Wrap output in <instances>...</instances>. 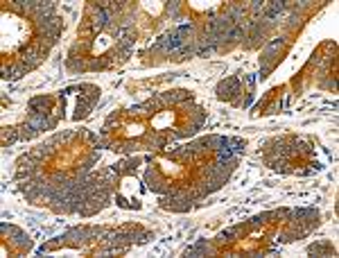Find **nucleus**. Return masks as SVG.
I'll list each match as a JSON object with an SVG mask.
<instances>
[{
    "instance_id": "3",
    "label": "nucleus",
    "mask_w": 339,
    "mask_h": 258,
    "mask_svg": "<svg viewBox=\"0 0 339 258\" xmlns=\"http://www.w3.org/2000/svg\"><path fill=\"white\" fill-rule=\"evenodd\" d=\"M0 231L5 233V236H11V240L16 242L18 247H23V249H30V238H27V236H23V231H21V229H16V226H9V224H2V226H0Z\"/></svg>"
},
{
    "instance_id": "6",
    "label": "nucleus",
    "mask_w": 339,
    "mask_h": 258,
    "mask_svg": "<svg viewBox=\"0 0 339 258\" xmlns=\"http://www.w3.org/2000/svg\"><path fill=\"white\" fill-rule=\"evenodd\" d=\"M307 254H314V256H330L335 254V249L330 247V242H317V245H310Z\"/></svg>"
},
{
    "instance_id": "1",
    "label": "nucleus",
    "mask_w": 339,
    "mask_h": 258,
    "mask_svg": "<svg viewBox=\"0 0 339 258\" xmlns=\"http://www.w3.org/2000/svg\"><path fill=\"white\" fill-rule=\"evenodd\" d=\"M145 183H147V188H152L154 193H159V195H165L168 193V181H165V177L161 174L156 168H149L147 174H145Z\"/></svg>"
},
{
    "instance_id": "9",
    "label": "nucleus",
    "mask_w": 339,
    "mask_h": 258,
    "mask_svg": "<svg viewBox=\"0 0 339 258\" xmlns=\"http://www.w3.org/2000/svg\"><path fill=\"white\" fill-rule=\"evenodd\" d=\"M179 11H181V5H179V2H170V5H168L170 18H179Z\"/></svg>"
},
{
    "instance_id": "2",
    "label": "nucleus",
    "mask_w": 339,
    "mask_h": 258,
    "mask_svg": "<svg viewBox=\"0 0 339 258\" xmlns=\"http://www.w3.org/2000/svg\"><path fill=\"white\" fill-rule=\"evenodd\" d=\"M238 93H240V80L238 77H226L224 82H219L217 86V95L222 100H238Z\"/></svg>"
},
{
    "instance_id": "8",
    "label": "nucleus",
    "mask_w": 339,
    "mask_h": 258,
    "mask_svg": "<svg viewBox=\"0 0 339 258\" xmlns=\"http://www.w3.org/2000/svg\"><path fill=\"white\" fill-rule=\"evenodd\" d=\"M240 229H242V226H233V229H226V231H222L217 238H219V240H231L233 236H238V233H240Z\"/></svg>"
},
{
    "instance_id": "4",
    "label": "nucleus",
    "mask_w": 339,
    "mask_h": 258,
    "mask_svg": "<svg viewBox=\"0 0 339 258\" xmlns=\"http://www.w3.org/2000/svg\"><path fill=\"white\" fill-rule=\"evenodd\" d=\"M52 102L48 95H39V97H32L30 100V113H48V111H43V109L48 107V104Z\"/></svg>"
},
{
    "instance_id": "5",
    "label": "nucleus",
    "mask_w": 339,
    "mask_h": 258,
    "mask_svg": "<svg viewBox=\"0 0 339 258\" xmlns=\"http://www.w3.org/2000/svg\"><path fill=\"white\" fill-rule=\"evenodd\" d=\"M138 168V159H125V161H120L118 166H113V170L118 172V174H131V172H136Z\"/></svg>"
},
{
    "instance_id": "7",
    "label": "nucleus",
    "mask_w": 339,
    "mask_h": 258,
    "mask_svg": "<svg viewBox=\"0 0 339 258\" xmlns=\"http://www.w3.org/2000/svg\"><path fill=\"white\" fill-rule=\"evenodd\" d=\"M16 140H21V131H18V127H5L2 129V145H11V143H16Z\"/></svg>"
}]
</instances>
